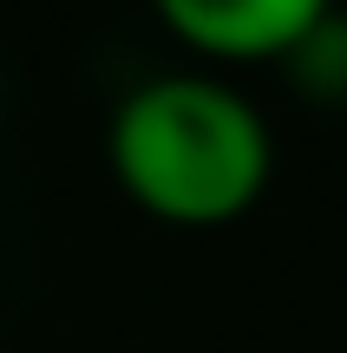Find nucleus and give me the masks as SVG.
Returning <instances> with one entry per match:
<instances>
[{"label":"nucleus","instance_id":"f257e3e1","mask_svg":"<svg viewBox=\"0 0 347 353\" xmlns=\"http://www.w3.org/2000/svg\"><path fill=\"white\" fill-rule=\"evenodd\" d=\"M112 176L144 216L177 229H217L256 210L269 190L275 144L243 92L197 72L144 79L125 92L105 131Z\"/></svg>","mask_w":347,"mask_h":353},{"label":"nucleus","instance_id":"f03ea898","mask_svg":"<svg viewBox=\"0 0 347 353\" xmlns=\"http://www.w3.org/2000/svg\"><path fill=\"white\" fill-rule=\"evenodd\" d=\"M157 20L204 59L256 65V59H288L301 33L321 20V0H164Z\"/></svg>","mask_w":347,"mask_h":353},{"label":"nucleus","instance_id":"7ed1b4c3","mask_svg":"<svg viewBox=\"0 0 347 353\" xmlns=\"http://www.w3.org/2000/svg\"><path fill=\"white\" fill-rule=\"evenodd\" d=\"M282 65H288V72H295L308 92H321V99H341V92H347V20L321 7V20L301 33V46L288 52Z\"/></svg>","mask_w":347,"mask_h":353},{"label":"nucleus","instance_id":"20e7f679","mask_svg":"<svg viewBox=\"0 0 347 353\" xmlns=\"http://www.w3.org/2000/svg\"><path fill=\"white\" fill-rule=\"evenodd\" d=\"M0 118H7V105H0Z\"/></svg>","mask_w":347,"mask_h":353}]
</instances>
